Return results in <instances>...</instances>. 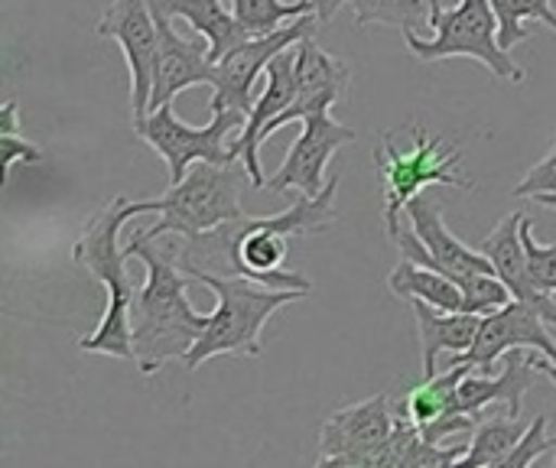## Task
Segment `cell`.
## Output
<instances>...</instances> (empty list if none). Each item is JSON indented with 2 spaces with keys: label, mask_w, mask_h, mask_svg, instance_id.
<instances>
[{
  "label": "cell",
  "mask_w": 556,
  "mask_h": 468,
  "mask_svg": "<svg viewBox=\"0 0 556 468\" xmlns=\"http://www.w3.org/2000/svg\"><path fill=\"white\" fill-rule=\"evenodd\" d=\"M339 182L342 179L332 176L319 195H300V202H293L290 208L277 215H241L192 241L176 235L169 251L176 254L182 270H212V274H228V277H248L277 290L313 293V280L283 267L290 254L287 238L323 235L339 222L336 205H332Z\"/></svg>",
  "instance_id": "6da1fadb"
},
{
  "label": "cell",
  "mask_w": 556,
  "mask_h": 468,
  "mask_svg": "<svg viewBox=\"0 0 556 468\" xmlns=\"http://www.w3.org/2000/svg\"><path fill=\"white\" fill-rule=\"evenodd\" d=\"M147 267V280L137 290L130 313L134 322V365L143 378H153L166 362H182L208 326V316L195 313L186 296L189 274L179 267L176 254L163 238H130L124 248Z\"/></svg>",
  "instance_id": "7a4b0ae2"
},
{
  "label": "cell",
  "mask_w": 556,
  "mask_h": 468,
  "mask_svg": "<svg viewBox=\"0 0 556 468\" xmlns=\"http://www.w3.org/2000/svg\"><path fill=\"white\" fill-rule=\"evenodd\" d=\"M143 212H147V199L130 202L124 195H114L111 202H104L88 218L85 231L72 244V261L81 264L108 290V309H104L98 329L91 336L78 339L81 352L134 362V322H130V313H134L140 287H134V280H130V270H127L130 254L117 244V235H121L124 222H130L134 215H143Z\"/></svg>",
  "instance_id": "3957f363"
},
{
  "label": "cell",
  "mask_w": 556,
  "mask_h": 468,
  "mask_svg": "<svg viewBox=\"0 0 556 468\" xmlns=\"http://www.w3.org/2000/svg\"><path fill=\"white\" fill-rule=\"evenodd\" d=\"M192 280H199L205 290L215 293L218 306L208 316L205 332L192 345V352L182 358L189 371L202 368L208 358L218 355H244L257 358L264 352V326L280 306H290L296 300H306V290H277L264 287L248 277H228V274H212V270H186Z\"/></svg>",
  "instance_id": "277c9868"
},
{
  "label": "cell",
  "mask_w": 556,
  "mask_h": 468,
  "mask_svg": "<svg viewBox=\"0 0 556 468\" xmlns=\"http://www.w3.org/2000/svg\"><path fill=\"white\" fill-rule=\"evenodd\" d=\"M248 169L244 163L218 166V163H192L182 182H173L160 199H147V212H160L153 228L137 231V238L156 241L163 235H179L186 241L215 231L225 222L241 218V182Z\"/></svg>",
  "instance_id": "5b68a950"
},
{
  "label": "cell",
  "mask_w": 556,
  "mask_h": 468,
  "mask_svg": "<svg viewBox=\"0 0 556 468\" xmlns=\"http://www.w3.org/2000/svg\"><path fill=\"white\" fill-rule=\"evenodd\" d=\"M427 3H430L427 26L433 29V36L420 39L417 33H404L410 55H417L420 62L466 55L482 62L495 78H505L511 85H521L528 78V72L498 42V16L492 10V0H459L453 10H443L440 0H427Z\"/></svg>",
  "instance_id": "8992f818"
},
{
  "label": "cell",
  "mask_w": 556,
  "mask_h": 468,
  "mask_svg": "<svg viewBox=\"0 0 556 468\" xmlns=\"http://www.w3.org/2000/svg\"><path fill=\"white\" fill-rule=\"evenodd\" d=\"M414 150L401 153L391 140V134H381V147L375 150V163L384 186V228L394 241L401 231V212L414 195H420L427 186H453V189H476L472 179L456 173L463 153L459 147L433 137L427 127H410Z\"/></svg>",
  "instance_id": "52a82bcc"
},
{
  "label": "cell",
  "mask_w": 556,
  "mask_h": 468,
  "mask_svg": "<svg viewBox=\"0 0 556 468\" xmlns=\"http://www.w3.org/2000/svg\"><path fill=\"white\" fill-rule=\"evenodd\" d=\"M248 121L244 111H235V107H225V111H212V121L205 127H189L176 117L173 111V101L150 111L147 117H134V134L150 143L166 169H169V186L173 182H182L186 173L192 169V163L205 160V163H218V166H235L241 163L231 147H225V137L231 130H241Z\"/></svg>",
  "instance_id": "ba28073f"
},
{
  "label": "cell",
  "mask_w": 556,
  "mask_h": 468,
  "mask_svg": "<svg viewBox=\"0 0 556 468\" xmlns=\"http://www.w3.org/2000/svg\"><path fill=\"white\" fill-rule=\"evenodd\" d=\"M319 16L316 13H303L296 20H290L287 26L264 33V36H251L248 42H241L238 49H231L228 55H222L215 62V81H212V111H244L251 114L254 107V81L261 78V72H267L270 59L290 46H296L306 36H316Z\"/></svg>",
  "instance_id": "9c48e42d"
},
{
  "label": "cell",
  "mask_w": 556,
  "mask_h": 468,
  "mask_svg": "<svg viewBox=\"0 0 556 468\" xmlns=\"http://www.w3.org/2000/svg\"><path fill=\"white\" fill-rule=\"evenodd\" d=\"M407 215H410V231H397L394 244L401 248V257L433 267L446 277H453L456 283L469 274H495L492 261L482 251H472L469 244H463L443 222L437 202L430 195H414L407 202Z\"/></svg>",
  "instance_id": "30bf717a"
},
{
  "label": "cell",
  "mask_w": 556,
  "mask_h": 468,
  "mask_svg": "<svg viewBox=\"0 0 556 468\" xmlns=\"http://www.w3.org/2000/svg\"><path fill=\"white\" fill-rule=\"evenodd\" d=\"M94 33L121 46L127 59V72H130V111L134 117H147L150 94H153L156 52H160V29H156L150 0H111Z\"/></svg>",
  "instance_id": "8fae6325"
},
{
  "label": "cell",
  "mask_w": 556,
  "mask_h": 468,
  "mask_svg": "<svg viewBox=\"0 0 556 468\" xmlns=\"http://www.w3.org/2000/svg\"><path fill=\"white\" fill-rule=\"evenodd\" d=\"M394 420H397V414H394L388 394H375L368 401L336 410L319 433L316 466L371 468L375 453L384 446V440L394 430Z\"/></svg>",
  "instance_id": "7c38bea8"
},
{
  "label": "cell",
  "mask_w": 556,
  "mask_h": 468,
  "mask_svg": "<svg viewBox=\"0 0 556 468\" xmlns=\"http://www.w3.org/2000/svg\"><path fill=\"white\" fill-rule=\"evenodd\" d=\"M511 349H538L556 365V342L547 329L544 313L534 309L531 303H521V300H511V303L485 313L472 349L453 355L450 365H469L476 371H489Z\"/></svg>",
  "instance_id": "4fadbf2b"
},
{
  "label": "cell",
  "mask_w": 556,
  "mask_h": 468,
  "mask_svg": "<svg viewBox=\"0 0 556 468\" xmlns=\"http://www.w3.org/2000/svg\"><path fill=\"white\" fill-rule=\"evenodd\" d=\"M303 130L293 140L283 166L267 179L270 192H300V195H319L326 189V163L336 150H342L345 143H355L358 134L339 121L329 117V111H316L309 117L300 121Z\"/></svg>",
  "instance_id": "5bb4252c"
},
{
  "label": "cell",
  "mask_w": 556,
  "mask_h": 468,
  "mask_svg": "<svg viewBox=\"0 0 556 468\" xmlns=\"http://www.w3.org/2000/svg\"><path fill=\"white\" fill-rule=\"evenodd\" d=\"M296 52H300V59H296V98H293V104H290L283 114H277V117L267 124V130L261 134L264 143H267L283 124L303 121V117H309V114H316V111H332L336 104H342V101L349 98L352 68H349L342 59L329 55V52L316 42V36L300 39V42H296Z\"/></svg>",
  "instance_id": "9a60e30c"
},
{
  "label": "cell",
  "mask_w": 556,
  "mask_h": 468,
  "mask_svg": "<svg viewBox=\"0 0 556 468\" xmlns=\"http://www.w3.org/2000/svg\"><path fill=\"white\" fill-rule=\"evenodd\" d=\"M153 16H156V29H160V52H156L150 111L169 104L186 88L212 85L215 81V62L208 59V39H202V36H195V39L179 36L173 29V23H169L173 16H166L156 7H153Z\"/></svg>",
  "instance_id": "2e32d148"
},
{
  "label": "cell",
  "mask_w": 556,
  "mask_h": 468,
  "mask_svg": "<svg viewBox=\"0 0 556 468\" xmlns=\"http://www.w3.org/2000/svg\"><path fill=\"white\" fill-rule=\"evenodd\" d=\"M521 222L525 215L521 212H511L508 218H502L479 244V251L492 261L498 280L511 290L515 300L521 303H531L534 309L544 313V319L556 326V306L554 296L538 290L534 277H531V267H528V251H525V241H521Z\"/></svg>",
  "instance_id": "e0dca14e"
},
{
  "label": "cell",
  "mask_w": 556,
  "mask_h": 468,
  "mask_svg": "<svg viewBox=\"0 0 556 468\" xmlns=\"http://www.w3.org/2000/svg\"><path fill=\"white\" fill-rule=\"evenodd\" d=\"M534 375H538V355H525V349H511L502 358V375H476L469 371L459 381V410L482 417L485 407L492 404H505L511 417H521V404L525 394L534 388Z\"/></svg>",
  "instance_id": "ac0fdd59"
},
{
  "label": "cell",
  "mask_w": 556,
  "mask_h": 468,
  "mask_svg": "<svg viewBox=\"0 0 556 468\" xmlns=\"http://www.w3.org/2000/svg\"><path fill=\"white\" fill-rule=\"evenodd\" d=\"M417 319V332H420V352H424V378L437 375V362L443 352H469L479 329H482V316L479 313H443L424 300H407Z\"/></svg>",
  "instance_id": "d6986e66"
},
{
  "label": "cell",
  "mask_w": 556,
  "mask_h": 468,
  "mask_svg": "<svg viewBox=\"0 0 556 468\" xmlns=\"http://www.w3.org/2000/svg\"><path fill=\"white\" fill-rule=\"evenodd\" d=\"M150 3L166 16H182L195 29V36L208 39L212 62H218L222 55H228L231 49L251 39V33L235 16V10L225 7L228 0H150Z\"/></svg>",
  "instance_id": "ffe728a7"
},
{
  "label": "cell",
  "mask_w": 556,
  "mask_h": 468,
  "mask_svg": "<svg viewBox=\"0 0 556 468\" xmlns=\"http://www.w3.org/2000/svg\"><path fill=\"white\" fill-rule=\"evenodd\" d=\"M388 287L401 300H424V303H430V306H437L443 313H459L463 309V287L453 277H446V274H440L433 267L414 264L407 257L397 261V267L388 277Z\"/></svg>",
  "instance_id": "44dd1931"
},
{
  "label": "cell",
  "mask_w": 556,
  "mask_h": 468,
  "mask_svg": "<svg viewBox=\"0 0 556 468\" xmlns=\"http://www.w3.org/2000/svg\"><path fill=\"white\" fill-rule=\"evenodd\" d=\"M476 371L469 365H450L446 371H437L433 378H424V384H417L407 401L401 404V410L417 423H430V420H440V417H450V414H463L459 410V381Z\"/></svg>",
  "instance_id": "7402d4cb"
},
{
  "label": "cell",
  "mask_w": 556,
  "mask_h": 468,
  "mask_svg": "<svg viewBox=\"0 0 556 468\" xmlns=\"http://www.w3.org/2000/svg\"><path fill=\"white\" fill-rule=\"evenodd\" d=\"M525 423L518 417H489L479 420V427L472 430V443L466 446V456L459 466L466 468H482V466H498L505 463V456L518 446V440L525 437Z\"/></svg>",
  "instance_id": "603a6c76"
},
{
  "label": "cell",
  "mask_w": 556,
  "mask_h": 468,
  "mask_svg": "<svg viewBox=\"0 0 556 468\" xmlns=\"http://www.w3.org/2000/svg\"><path fill=\"white\" fill-rule=\"evenodd\" d=\"M498 16V42L511 52L525 39H531V26L525 23H547L556 33V13L551 0H492Z\"/></svg>",
  "instance_id": "cb8c5ba5"
},
{
  "label": "cell",
  "mask_w": 556,
  "mask_h": 468,
  "mask_svg": "<svg viewBox=\"0 0 556 468\" xmlns=\"http://www.w3.org/2000/svg\"><path fill=\"white\" fill-rule=\"evenodd\" d=\"M228 3L251 36L274 33L303 13H316L313 0H293V3H287V0H228Z\"/></svg>",
  "instance_id": "d4e9b609"
},
{
  "label": "cell",
  "mask_w": 556,
  "mask_h": 468,
  "mask_svg": "<svg viewBox=\"0 0 556 468\" xmlns=\"http://www.w3.org/2000/svg\"><path fill=\"white\" fill-rule=\"evenodd\" d=\"M355 7V23L358 26H397L404 33H414L424 20H430V3L427 0H352Z\"/></svg>",
  "instance_id": "484cf974"
},
{
  "label": "cell",
  "mask_w": 556,
  "mask_h": 468,
  "mask_svg": "<svg viewBox=\"0 0 556 468\" xmlns=\"http://www.w3.org/2000/svg\"><path fill=\"white\" fill-rule=\"evenodd\" d=\"M463 287V313H492L505 303H511V290L498 280V274H469L459 280Z\"/></svg>",
  "instance_id": "4316f807"
},
{
  "label": "cell",
  "mask_w": 556,
  "mask_h": 468,
  "mask_svg": "<svg viewBox=\"0 0 556 468\" xmlns=\"http://www.w3.org/2000/svg\"><path fill=\"white\" fill-rule=\"evenodd\" d=\"M534 222L525 215L521 222V241H525V251H528V267H531V277L538 283V290L544 293H556V244H538L534 241Z\"/></svg>",
  "instance_id": "83f0119b"
},
{
  "label": "cell",
  "mask_w": 556,
  "mask_h": 468,
  "mask_svg": "<svg viewBox=\"0 0 556 468\" xmlns=\"http://www.w3.org/2000/svg\"><path fill=\"white\" fill-rule=\"evenodd\" d=\"M551 450H556V437H547V417H534L518 446L505 456L502 468H528L538 459H544Z\"/></svg>",
  "instance_id": "f1b7e54d"
},
{
  "label": "cell",
  "mask_w": 556,
  "mask_h": 468,
  "mask_svg": "<svg viewBox=\"0 0 556 468\" xmlns=\"http://www.w3.org/2000/svg\"><path fill=\"white\" fill-rule=\"evenodd\" d=\"M0 156H3V179H10L16 163H26V166L42 163V150L29 143L20 130H0Z\"/></svg>",
  "instance_id": "f546056e"
},
{
  "label": "cell",
  "mask_w": 556,
  "mask_h": 468,
  "mask_svg": "<svg viewBox=\"0 0 556 468\" xmlns=\"http://www.w3.org/2000/svg\"><path fill=\"white\" fill-rule=\"evenodd\" d=\"M544 192H556V143L547 150V156L538 166H531L528 176L515 186L518 199H534Z\"/></svg>",
  "instance_id": "4dcf8cb0"
},
{
  "label": "cell",
  "mask_w": 556,
  "mask_h": 468,
  "mask_svg": "<svg viewBox=\"0 0 556 468\" xmlns=\"http://www.w3.org/2000/svg\"><path fill=\"white\" fill-rule=\"evenodd\" d=\"M345 3H352V0H313V10H316V16H319V23H329Z\"/></svg>",
  "instance_id": "1f68e13d"
},
{
  "label": "cell",
  "mask_w": 556,
  "mask_h": 468,
  "mask_svg": "<svg viewBox=\"0 0 556 468\" xmlns=\"http://www.w3.org/2000/svg\"><path fill=\"white\" fill-rule=\"evenodd\" d=\"M538 371H541V375H547V378L556 384V365L547 358V355H544V358L538 355Z\"/></svg>",
  "instance_id": "d6a6232c"
},
{
  "label": "cell",
  "mask_w": 556,
  "mask_h": 468,
  "mask_svg": "<svg viewBox=\"0 0 556 468\" xmlns=\"http://www.w3.org/2000/svg\"><path fill=\"white\" fill-rule=\"evenodd\" d=\"M531 202H538V205H544V208H554V212H556V192H544V195H534Z\"/></svg>",
  "instance_id": "836d02e7"
}]
</instances>
